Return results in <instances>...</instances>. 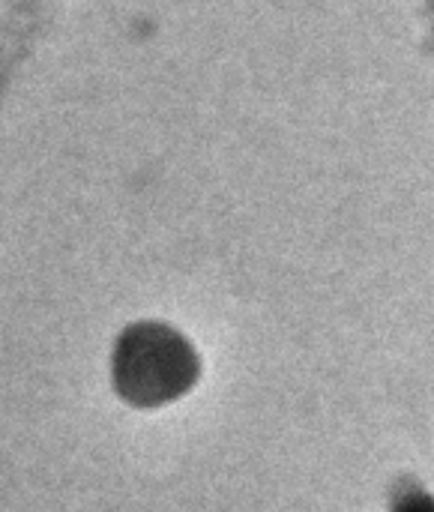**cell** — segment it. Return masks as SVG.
<instances>
[{
  "label": "cell",
  "mask_w": 434,
  "mask_h": 512,
  "mask_svg": "<svg viewBox=\"0 0 434 512\" xmlns=\"http://www.w3.org/2000/svg\"><path fill=\"white\" fill-rule=\"evenodd\" d=\"M393 512H434V501L423 492H402L393 504Z\"/></svg>",
  "instance_id": "2"
},
{
  "label": "cell",
  "mask_w": 434,
  "mask_h": 512,
  "mask_svg": "<svg viewBox=\"0 0 434 512\" xmlns=\"http://www.w3.org/2000/svg\"><path fill=\"white\" fill-rule=\"evenodd\" d=\"M198 363L192 348L168 327H132L114 354V384L135 405H162L186 393Z\"/></svg>",
  "instance_id": "1"
}]
</instances>
